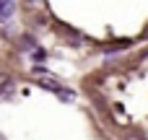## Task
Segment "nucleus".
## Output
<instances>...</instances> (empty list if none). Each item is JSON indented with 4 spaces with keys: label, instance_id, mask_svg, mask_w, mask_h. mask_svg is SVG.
Wrapping results in <instances>:
<instances>
[{
    "label": "nucleus",
    "instance_id": "nucleus-4",
    "mask_svg": "<svg viewBox=\"0 0 148 140\" xmlns=\"http://www.w3.org/2000/svg\"><path fill=\"white\" fill-rule=\"evenodd\" d=\"M0 140H3V135H0Z\"/></svg>",
    "mask_w": 148,
    "mask_h": 140
},
{
    "label": "nucleus",
    "instance_id": "nucleus-2",
    "mask_svg": "<svg viewBox=\"0 0 148 140\" xmlns=\"http://www.w3.org/2000/svg\"><path fill=\"white\" fill-rule=\"evenodd\" d=\"M125 140H143V138H140V135H135V132H133V135H127V138H125Z\"/></svg>",
    "mask_w": 148,
    "mask_h": 140
},
{
    "label": "nucleus",
    "instance_id": "nucleus-1",
    "mask_svg": "<svg viewBox=\"0 0 148 140\" xmlns=\"http://www.w3.org/2000/svg\"><path fill=\"white\" fill-rule=\"evenodd\" d=\"M31 73H34V75H36V78H39V83H42V86H44V88H49V91H55V94H57V96H60V94H62V91H65V88H62V86H60V81H57V78H55V75H52V73H47V70H42V68H34V70H31Z\"/></svg>",
    "mask_w": 148,
    "mask_h": 140
},
{
    "label": "nucleus",
    "instance_id": "nucleus-3",
    "mask_svg": "<svg viewBox=\"0 0 148 140\" xmlns=\"http://www.w3.org/2000/svg\"><path fill=\"white\" fill-rule=\"evenodd\" d=\"M146 60H148V52H146Z\"/></svg>",
    "mask_w": 148,
    "mask_h": 140
}]
</instances>
